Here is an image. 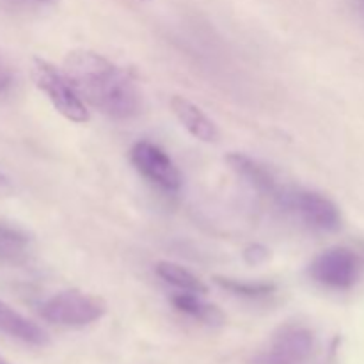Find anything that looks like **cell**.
I'll list each match as a JSON object with an SVG mask.
<instances>
[{"label": "cell", "mask_w": 364, "mask_h": 364, "mask_svg": "<svg viewBox=\"0 0 364 364\" xmlns=\"http://www.w3.org/2000/svg\"><path fill=\"white\" fill-rule=\"evenodd\" d=\"M171 110L180 121L181 127L198 141L206 142V144H215L220 139V132L215 121L206 116L194 102H191L185 96L174 95L171 98Z\"/></svg>", "instance_id": "cell-9"}, {"label": "cell", "mask_w": 364, "mask_h": 364, "mask_svg": "<svg viewBox=\"0 0 364 364\" xmlns=\"http://www.w3.org/2000/svg\"><path fill=\"white\" fill-rule=\"evenodd\" d=\"M11 192H13V183H11L9 178H7L6 174L0 171V198H4V196H9Z\"/></svg>", "instance_id": "cell-17"}, {"label": "cell", "mask_w": 364, "mask_h": 364, "mask_svg": "<svg viewBox=\"0 0 364 364\" xmlns=\"http://www.w3.org/2000/svg\"><path fill=\"white\" fill-rule=\"evenodd\" d=\"M39 2H46V0H39Z\"/></svg>", "instance_id": "cell-20"}, {"label": "cell", "mask_w": 364, "mask_h": 364, "mask_svg": "<svg viewBox=\"0 0 364 364\" xmlns=\"http://www.w3.org/2000/svg\"><path fill=\"white\" fill-rule=\"evenodd\" d=\"M361 2H363V4H364V0H361Z\"/></svg>", "instance_id": "cell-21"}, {"label": "cell", "mask_w": 364, "mask_h": 364, "mask_svg": "<svg viewBox=\"0 0 364 364\" xmlns=\"http://www.w3.org/2000/svg\"><path fill=\"white\" fill-rule=\"evenodd\" d=\"M0 364H9V363H7V361H6V359H4V358H2V355H0Z\"/></svg>", "instance_id": "cell-19"}, {"label": "cell", "mask_w": 364, "mask_h": 364, "mask_svg": "<svg viewBox=\"0 0 364 364\" xmlns=\"http://www.w3.org/2000/svg\"><path fill=\"white\" fill-rule=\"evenodd\" d=\"M226 162L231 167V171L240 180H244L249 187L255 188L256 192H259L263 196H269V198H274L276 201L281 198L284 188L277 183L274 173L265 164H262L259 160L252 159L251 155H245V153L240 151L230 153L226 156Z\"/></svg>", "instance_id": "cell-8"}, {"label": "cell", "mask_w": 364, "mask_h": 364, "mask_svg": "<svg viewBox=\"0 0 364 364\" xmlns=\"http://www.w3.org/2000/svg\"><path fill=\"white\" fill-rule=\"evenodd\" d=\"M281 206L294 212L308 228L323 233H333L341 228V212L334 201L315 191H287L277 199Z\"/></svg>", "instance_id": "cell-6"}, {"label": "cell", "mask_w": 364, "mask_h": 364, "mask_svg": "<svg viewBox=\"0 0 364 364\" xmlns=\"http://www.w3.org/2000/svg\"><path fill=\"white\" fill-rule=\"evenodd\" d=\"M107 304L102 297L80 290H64L46 299L39 308L43 320L63 327H85L105 316Z\"/></svg>", "instance_id": "cell-3"}, {"label": "cell", "mask_w": 364, "mask_h": 364, "mask_svg": "<svg viewBox=\"0 0 364 364\" xmlns=\"http://www.w3.org/2000/svg\"><path fill=\"white\" fill-rule=\"evenodd\" d=\"M0 331L32 347H45L50 343L48 333L41 326L18 313L4 301H0Z\"/></svg>", "instance_id": "cell-10"}, {"label": "cell", "mask_w": 364, "mask_h": 364, "mask_svg": "<svg viewBox=\"0 0 364 364\" xmlns=\"http://www.w3.org/2000/svg\"><path fill=\"white\" fill-rule=\"evenodd\" d=\"M174 308L180 313L192 316V318L199 320V322L206 323L210 327H220L226 322V316L220 311L217 306L210 304L203 299V295L188 294V291H178L171 299Z\"/></svg>", "instance_id": "cell-12"}, {"label": "cell", "mask_w": 364, "mask_h": 364, "mask_svg": "<svg viewBox=\"0 0 364 364\" xmlns=\"http://www.w3.org/2000/svg\"><path fill=\"white\" fill-rule=\"evenodd\" d=\"M308 272L320 287L345 291L358 284L361 277V259L347 247H331L313 259Z\"/></svg>", "instance_id": "cell-4"}, {"label": "cell", "mask_w": 364, "mask_h": 364, "mask_svg": "<svg viewBox=\"0 0 364 364\" xmlns=\"http://www.w3.org/2000/svg\"><path fill=\"white\" fill-rule=\"evenodd\" d=\"M215 283L220 288H224L230 294L237 295V297L251 299H267L270 295H274V291L277 290V287L269 281H245V279H233V277H224V276H215L213 277Z\"/></svg>", "instance_id": "cell-14"}, {"label": "cell", "mask_w": 364, "mask_h": 364, "mask_svg": "<svg viewBox=\"0 0 364 364\" xmlns=\"http://www.w3.org/2000/svg\"><path fill=\"white\" fill-rule=\"evenodd\" d=\"M244 259L249 265H262V263H265L269 259V249L259 244L249 245L244 251Z\"/></svg>", "instance_id": "cell-16"}, {"label": "cell", "mask_w": 364, "mask_h": 364, "mask_svg": "<svg viewBox=\"0 0 364 364\" xmlns=\"http://www.w3.org/2000/svg\"><path fill=\"white\" fill-rule=\"evenodd\" d=\"M14 84H16V73L6 57L0 55V96L7 95L14 87Z\"/></svg>", "instance_id": "cell-15"}, {"label": "cell", "mask_w": 364, "mask_h": 364, "mask_svg": "<svg viewBox=\"0 0 364 364\" xmlns=\"http://www.w3.org/2000/svg\"><path fill=\"white\" fill-rule=\"evenodd\" d=\"M316 336L304 323H284L274 333L269 347L256 358V364H306L313 358Z\"/></svg>", "instance_id": "cell-5"}, {"label": "cell", "mask_w": 364, "mask_h": 364, "mask_svg": "<svg viewBox=\"0 0 364 364\" xmlns=\"http://www.w3.org/2000/svg\"><path fill=\"white\" fill-rule=\"evenodd\" d=\"M31 75L36 87L50 100L53 109L60 116L78 124L87 123L91 119L85 102L80 98V95H78L75 85L71 84V80L64 71L50 64L48 60L34 59L32 60Z\"/></svg>", "instance_id": "cell-2"}, {"label": "cell", "mask_w": 364, "mask_h": 364, "mask_svg": "<svg viewBox=\"0 0 364 364\" xmlns=\"http://www.w3.org/2000/svg\"><path fill=\"white\" fill-rule=\"evenodd\" d=\"M130 160L135 169L148 181L166 192H178L183 185L180 169L160 146L149 141L135 142L130 151Z\"/></svg>", "instance_id": "cell-7"}, {"label": "cell", "mask_w": 364, "mask_h": 364, "mask_svg": "<svg viewBox=\"0 0 364 364\" xmlns=\"http://www.w3.org/2000/svg\"><path fill=\"white\" fill-rule=\"evenodd\" d=\"M155 272L160 279L169 283L171 287H174L176 290L188 291V294H198V295L208 294V287H206V284L203 283L196 274H192L191 270L178 265V263H173V262L156 263Z\"/></svg>", "instance_id": "cell-13"}, {"label": "cell", "mask_w": 364, "mask_h": 364, "mask_svg": "<svg viewBox=\"0 0 364 364\" xmlns=\"http://www.w3.org/2000/svg\"><path fill=\"white\" fill-rule=\"evenodd\" d=\"M64 73L80 98L110 119L127 121L141 114V91L130 75L107 57L75 50L64 59Z\"/></svg>", "instance_id": "cell-1"}, {"label": "cell", "mask_w": 364, "mask_h": 364, "mask_svg": "<svg viewBox=\"0 0 364 364\" xmlns=\"http://www.w3.org/2000/svg\"><path fill=\"white\" fill-rule=\"evenodd\" d=\"M32 252V238L21 228L0 219V262L18 263L27 262Z\"/></svg>", "instance_id": "cell-11"}, {"label": "cell", "mask_w": 364, "mask_h": 364, "mask_svg": "<svg viewBox=\"0 0 364 364\" xmlns=\"http://www.w3.org/2000/svg\"><path fill=\"white\" fill-rule=\"evenodd\" d=\"M323 364H336V359H334V358H331L329 361H327V363H323Z\"/></svg>", "instance_id": "cell-18"}]
</instances>
